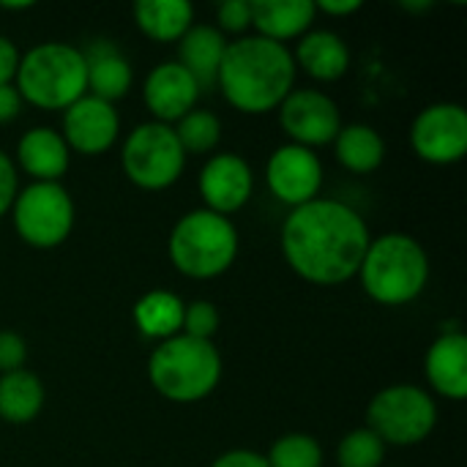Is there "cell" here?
I'll return each instance as SVG.
<instances>
[{"label":"cell","instance_id":"1","mask_svg":"<svg viewBox=\"0 0 467 467\" xmlns=\"http://www.w3.org/2000/svg\"><path fill=\"white\" fill-rule=\"evenodd\" d=\"M279 241L285 263L304 282L334 287L358 276L372 235L356 208L317 197L287 213Z\"/></svg>","mask_w":467,"mask_h":467},{"label":"cell","instance_id":"2","mask_svg":"<svg viewBox=\"0 0 467 467\" xmlns=\"http://www.w3.org/2000/svg\"><path fill=\"white\" fill-rule=\"evenodd\" d=\"M293 49L263 36H241L227 41L216 88L227 104L244 115H265L296 90Z\"/></svg>","mask_w":467,"mask_h":467},{"label":"cell","instance_id":"3","mask_svg":"<svg viewBox=\"0 0 467 467\" xmlns=\"http://www.w3.org/2000/svg\"><path fill=\"white\" fill-rule=\"evenodd\" d=\"M358 279L364 293L380 306H405L430 282V254L413 235L386 233L369 241Z\"/></svg>","mask_w":467,"mask_h":467},{"label":"cell","instance_id":"4","mask_svg":"<svg viewBox=\"0 0 467 467\" xmlns=\"http://www.w3.org/2000/svg\"><path fill=\"white\" fill-rule=\"evenodd\" d=\"M148 378L164 400L194 405L216 391L222 380V353L208 339L178 334L153 348L148 358Z\"/></svg>","mask_w":467,"mask_h":467},{"label":"cell","instance_id":"5","mask_svg":"<svg viewBox=\"0 0 467 467\" xmlns=\"http://www.w3.org/2000/svg\"><path fill=\"white\" fill-rule=\"evenodd\" d=\"M14 88L22 101L38 109H68L88 93V68L79 47L66 41H44L19 57Z\"/></svg>","mask_w":467,"mask_h":467},{"label":"cell","instance_id":"6","mask_svg":"<svg viewBox=\"0 0 467 467\" xmlns=\"http://www.w3.org/2000/svg\"><path fill=\"white\" fill-rule=\"evenodd\" d=\"M170 263L189 279H216L238 257V230L227 216L197 208L183 213L167 241Z\"/></svg>","mask_w":467,"mask_h":467},{"label":"cell","instance_id":"7","mask_svg":"<svg viewBox=\"0 0 467 467\" xmlns=\"http://www.w3.org/2000/svg\"><path fill=\"white\" fill-rule=\"evenodd\" d=\"M438 424V405L430 391L413 383L380 389L367 405V430L386 446L424 443Z\"/></svg>","mask_w":467,"mask_h":467},{"label":"cell","instance_id":"8","mask_svg":"<svg viewBox=\"0 0 467 467\" xmlns=\"http://www.w3.org/2000/svg\"><path fill=\"white\" fill-rule=\"evenodd\" d=\"M126 178L145 192L170 189L186 170V153L167 123H140L129 131L120 148Z\"/></svg>","mask_w":467,"mask_h":467},{"label":"cell","instance_id":"9","mask_svg":"<svg viewBox=\"0 0 467 467\" xmlns=\"http://www.w3.org/2000/svg\"><path fill=\"white\" fill-rule=\"evenodd\" d=\"M8 213L16 235L33 249H55L74 230V200L63 183H27Z\"/></svg>","mask_w":467,"mask_h":467},{"label":"cell","instance_id":"10","mask_svg":"<svg viewBox=\"0 0 467 467\" xmlns=\"http://www.w3.org/2000/svg\"><path fill=\"white\" fill-rule=\"evenodd\" d=\"M410 148L421 161L457 164L467 153V109L457 101L424 107L410 126Z\"/></svg>","mask_w":467,"mask_h":467},{"label":"cell","instance_id":"11","mask_svg":"<svg viewBox=\"0 0 467 467\" xmlns=\"http://www.w3.org/2000/svg\"><path fill=\"white\" fill-rule=\"evenodd\" d=\"M279 126L293 145L315 150L337 140L342 112L328 93L317 88H298L279 104Z\"/></svg>","mask_w":467,"mask_h":467},{"label":"cell","instance_id":"12","mask_svg":"<svg viewBox=\"0 0 467 467\" xmlns=\"http://www.w3.org/2000/svg\"><path fill=\"white\" fill-rule=\"evenodd\" d=\"M265 183L271 194L293 208H301L320 197L323 189V161L315 150L285 142L265 164Z\"/></svg>","mask_w":467,"mask_h":467},{"label":"cell","instance_id":"13","mask_svg":"<svg viewBox=\"0 0 467 467\" xmlns=\"http://www.w3.org/2000/svg\"><path fill=\"white\" fill-rule=\"evenodd\" d=\"M197 189L202 197V208L219 216L241 211L254 192V172L249 161L238 153H211L197 175Z\"/></svg>","mask_w":467,"mask_h":467},{"label":"cell","instance_id":"14","mask_svg":"<svg viewBox=\"0 0 467 467\" xmlns=\"http://www.w3.org/2000/svg\"><path fill=\"white\" fill-rule=\"evenodd\" d=\"M118 131H120V115L109 101L85 93L68 109H63L60 137L66 140L71 153L101 156L118 142Z\"/></svg>","mask_w":467,"mask_h":467},{"label":"cell","instance_id":"15","mask_svg":"<svg viewBox=\"0 0 467 467\" xmlns=\"http://www.w3.org/2000/svg\"><path fill=\"white\" fill-rule=\"evenodd\" d=\"M200 85L197 79L178 63L167 60L150 68L142 85V99L148 112L156 123L175 126L183 115H189L200 101Z\"/></svg>","mask_w":467,"mask_h":467},{"label":"cell","instance_id":"16","mask_svg":"<svg viewBox=\"0 0 467 467\" xmlns=\"http://www.w3.org/2000/svg\"><path fill=\"white\" fill-rule=\"evenodd\" d=\"M424 375L430 389L443 400H467V337L457 328L443 331L427 350Z\"/></svg>","mask_w":467,"mask_h":467},{"label":"cell","instance_id":"17","mask_svg":"<svg viewBox=\"0 0 467 467\" xmlns=\"http://www.w3.org/2000/svg\"><path fill=\"white\" fill-rule=\"evenodd\" d=\"M16 161L36 183H60V178L68 172L71 150L60 131L49 126H36L19 137Z\"/></svg>","mask_w":467,"mask_h":467},{"label":"cell","instance_id":"18","mask_svg":"<svg viewBox=\"0 0 467 467\" xmlns=\"http://www.w3.org/2000/svg\"><path fill=\"white\" fill-rule=\"evenodd\" d=\"M85 55V68H88V96H96L101 101H120L131 85H134V71L126 55L104 38L90 41Z\"/></svg>","mask_w":467,"mask_h":467},{"label":"cell","instance_id":"19","mask_svg":"<svg viewBox=\"0 0 467 467\" xmlns=\"http://www.w3.org/2000/svg\"><path fill=\"white\" fill-rule=\"evenodd\" d=\"M315 16V0H252V27L257 36L285 47L309 33Z\"/></svg>","mask_w":467,"mask_h":467},{"label":"cell","instance_id":"20","mask_svg":"<svg viewBox=\"0 0 467 467\" xmlns=\"http://www.w3.org/2000/svg\"><path fill=\"white\" fill-rule=\"evenodd\" d=\"M296 68L317 82H337L350 68V47L334 30H309L298 38L293 52Z\"/></svg>","mask_w":467,"mask_h":467},{"label":"cell","instance_id":"21","mask_svg":"<svg viewBox=\"0 0 467 467\" xmlns=\"http://www.w3.org/2000/svg\"><path fill=\"white\" fill-rule=\"evenodd\" d=\"M227 36L216 25H192L178 41V63L197 79L200 90L216 88Z\"/></svg>","mask_w":467,"mask_h":467},{"label":"cell","instance_id":"22","mask_svg":"<svg viewBox=\"0 0 467 467\" xmlns=\"http://www.w3.org/2000/svg\"><path fill=\"white\" fill-rule=\"evenodd\" d=\"M131 14L137 30L159 44H178L194 25V5L189 0H137Z\"/></svg>","mask_w":467,"mask_h":467},{"label":"cell","instance_id":"23","mask_svg":"<svg viewBox=\"0 0 467 467\" xmlns=\"http://www.w3.org/2000/svg\"><path fill=\"white\" fill-rule=\"evenodd\" d=\"M183 298L172 290H150L134 304V326L145 339L167 342L183 328Z\"/></svg>","mask_w":467,"mask_h":467},{"label":"cell","instance_id":"24","mask_svg":"<svg viewBox=\"0 0 467 467\" xmlns=\"http://www.w3.org/2000/svg\"><path fill=\"white\" fill-rule=\"evenodd\" d=\"M331 145H334L337 161L356 175L375 172L386 159V142H383L380 131L369 123L342 126Z\"/></svg>","mask_w":467,"mask_h":467},{"label":"cell","instance_id":"25","mask_svg":"<svg viewBox=\"0 0 467 467\" xmlns=\"http://www.w3.org/2000/svg\"><path fill=\"white\" fill-rule=\"evenodd\" d=\"M44 408V383L27 369L0 375V419L5 424H30Z\"/></svg>","mask_w":467,"mask_h":467},{"label":"cell","instance_id":"26","mask_svg":"<svg viewBox=\"0 0 467 467\" xmlns=\"http://www.w3.org/2000/svg\"><path fill=\"white\" fill-rule=\"evenodd\" d=\"M172 131L186 156L213 153L222 142V120L211 109H200V107H194L189 115H183L172 126Z\"/></svg>","mask_w":467,"mask_h":467},{"label":"cell","instance_id":"27","mask_svg":"<svg viewBox=\"0 0 467 467\" xmlns=\"http://www.w3.org/2000/svg\"><path fill=\"white\" fill-rule=\"evenodd\" d=\"M268 467H323V449L306 432L282 435L265 454Z\"/></svg>","mask_w":467,"mask_h":467},{"label":"cell","instance_id":"28","mask_svg":"<svg viewBox=\"0 0 467 467\" xmlns=\"http://www.w3.org/2000/svg\"><path fill=\"white\" fill-rule=\"evenodd\" d=\"M386 443L367 427L350 430L337 446L339 467H383Z\"/></svg>","mask_w":467,"mask_h":467},{"label":"cell","instance_id":"29","mask_svg":"<svg viewBox=\"0 0 467 467\" xmlns=\"http://www.w3.org/2000/svg\"><path fill=\"white\" fill-rule=\"evenodd\" d=\"M219 323H222L219 309L211 301H192L183 309V328H181V334L213 342V337L219 331Z\"/></svg>","mask_w":467,"mask_h":467},{"label":"cell","instance_id":"30","mask_svg":"<svg viewBox=\"0 0 467 467\" xmlns=\"http://www.w3.org/2000/svg\"><path fill=\"white\" fill-rule=\"evenodd\" d=\"M216 27L227 36H244L252 27V0H224L216 8Z\"/></svg>","mask_w":467,"mask_h":467},{"label":"cell","instance_id":"31","mask_svg":"<svg viewBox=\"0 0 467 467\" xmlns=\"http://www.w3.org/2000/svg\"><path fill=\"white\" fill-rule=\"evenodd\" d=\"M27 345L16 331H0V375L25 369Z\"/></svg>","mask_w":467,"mask_h":467},{"label":"cell","instance_id":"32","mask_svg":"<svg viewBox=\"0 0 467 467\" xmlns=\"http://www.w3.org/2000/svg\"><path fill=\"white\" fill-rule=\"evenodd\" d=\"M16 192H19V186H16V167L8 159V153L0 150V219L11 211Z\"/></svg>","mask_w":467,"mask_h":467},{"label":"cell","instance_id":"33","mask_svg":"<svg viewBox=\"0 0 467 467\" xmlns=\"http://www.w3.org/2000/svg\"><path fill=\"white\" fill-rule=\"evenodd\" d=\"M211 467H268V462H265V454H257L249 449H233V451L219 454Z\"/></svg>","mask_w":467,"mask_h":467},{"label":"cell","instance_id":"34","mask_svg":"<svg viewBox=\"0 0 467 467\" xmlns=\"http://www.w3.org/2000/svg\"><path fill=\"white\" fill-rule=\"evenodd\" d=\"M19 52L11 38L0 36V85H14L16 68H19Z\"/></svg>","mask_w":467,"mask_h":467},{"label":"cell","instance_id":"35","mask_svg":"<svg viewBox=\"0 0 467 467\" xmlns=\"http://www.w3.org/2000/svg\"><path fill=\"white\" fill-rule=\"evenodd\" d=\"M22 96L14 85H0V123H11L16 120V115L22 112Z\"/></svg>","mask_w":467,"mask_h":467},{"label":"cell","instance_id":"36","mask_svg":"<svg viewBox=\"0 0 467 467\" xmlns=\"http://www.w3.org/2000/svg\"><path fill=\"white\" fill-rule=\"evenodd\" d=\"M315 11L328 14V16H350L356 11H361V0H317Z\"/></svg>","mask_w":467,"mask_h":467},{"label":"cell","instance_id":"37","mask_svg":"<svg viewBox=\"0 0 467 467\" xmlns=\"http://www.w3.org/2000/svg\"><path fill=\"white\" fill-rule=\"evenodd\" d=\"M0 8L3 11H27V8H33V3L30 0H25V3H0Z\"/></svg>","mask_w":467,"mask_h":467},{"label":"cell","instance_id":"38","mask_svg":"<svg viewBox=\"0 0 467 467\" xmlns=\"http://www.w3.org/2000/svg\"><path fill=\"white\" fill-rule=\"evenodd\" d=\"M402 8H408V11H430L432 3H402Z\"/></svg>","mask_w":467,"mask_h":467}]
</instances>
